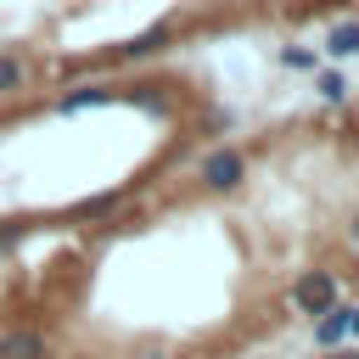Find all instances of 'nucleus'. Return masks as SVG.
I'll return each mask as SVG.
<instances>
[{
  "mask_svg": "<svg viewBox=\"0 0 359 359\" xmlns=\"http://www.w3.org/2000/svg\"><path fill=\"white\" fill-rule=\"evenodd\" d=\"M331 303H337V275H331V269H309V275H297V286H292V309H297V314L320 320Z\"/></svg>",
  "mask_w": 359,
  "mask_h": 359,
  "instance_id": "f257e3e1",
  "label": "nucleus"
},
{
  "mask_svg": "<svg viewBox=\"0 0 359 359\" xmlns=\"http://www.w3.org/2000/svg\"><path fill=\"white\" fill-rule=\"evenodd\" d=\"M241 180H247V157H241L236 146H219V151L202 157V185H208V191H236Z\"/></svg>",
  "mask_w": 359,
  "mask_h": 359,
  "instance_id": "f03ea898",
  "label": "nucleus"
},
{
  "mask_svg": "<svg viewBox=\"0 0 359 359\" xmlns=\"http://www.w3.org/2000/svg\"><path fill=\"white\" fill-rule=\"evenodd\" d=\"M0 359H50V342L34 325H11L0 331Z\"/></svg>",
  "mask_w": 359,
  "mask_h": 359,
  "instance_id": "7ed1b4c3",
  "label": "nucleus"
},
{
  "mask_svg": "<svg viewBox=\"0 0 359 359\" xmlns=\"http://www.w3.org/2000/svg\"><path fill=\"white\" fill-rule=\"evenodd\" d=\"M163 45H168V22H157V28L135 34V39H123V45L112 50V56H118V62H146V56H157Z\"/></svg>",
  "mask_w": 359,
  "mask_h": 359,
  "instance_id": "20e7f679",
  "label": "nucleus"
},
{
  "mask_svg": "<svg viewBox=\"0 0 359 359\" xmlns=\"http://www.w3.org/2000/svg\"><path fill=\"white\" fill-rule=\"evenodd\" d=\"M342 337H348V309H342V303H331V309L314 320V342H320V348H337Z\"/></svg>",
  "mask_w": 359,
  "mask_h": 359,
  "instance_id": "39448f33",
  "label": "nucleus"
},
{
  "mask_svg": "<svg viewBox=\"0 0 359 359\" xmlns=\"http://www.w3.org/2000/svg\"><path fill=\"white\" fill-rule=\"evenodd\" d=\"M325 50H331L337 62L359 56V22H337V28H331V39H325Z\"/></svg>",
  "mask_w": 359,
  "mask_h": 359,
  "instance_id": "423d86ee",
  "label": "nucleus"
},
{
  "mask_svg": "<svg viewBox=\"0 0 359 359\" xmlns=\"http://www.w3.org/2000/svg\"><path fill=\"white\" fill-rule=\"evenodd\" d=\"M107 101H112V90H101V84H84V90L62 95L56 107H62V112H84V107H107Z\"/></svg>",
  "mask_w": 359,
  "mask_h": 359,
  "instance_id": "0eeeda50",
  "label": "nucleus"
},
{
  "mask_svg": "<svg viewBox=\"0 0 359 359\" xmlns=\"http://www.w3.org/2000/svg\"><path fill=\"white\" fill-rule=\"evenodd\" d=\"M22 79H28V67H22L17 56H0V95H17Z\"/></svg>",
  "mask_w": 359,
  "mask_h": 359,
  "instance_id": "6e6552de",
  "label": "nucleus"
},
{
  "mask_svg": "<svg viewBox=\"0 0 359 359\" xmlns=\"http://www.w3.org/2000/svg\"><path fill=\"white\" fill-rule=\"evenodd\" d=\"M314 90H320L325 101H342V95H348V79H342V73H320V84H314Z\"/></svg>",
  "mask_w": 359,
  "mask_h": 359,
  "instance_id": "1a4fd4ad",
  "label": "nucleus"
},
{
  "mask_svg": "<svg viewBox=\"0 0 359 359\" xmlns=\"http://www.w3.org/2000/svg\"><path fill=\"white\" fill-rule=\"evenodd\" d=\"M112 202H118V196H95V202H79V219H101Z\"/></svg>",
  "mask_w": 359,
  "mask_h": 359,
  "instance_id": "9d476101",
  "label": "nucleus"
},
{
  "mask_svg": "<svg viewBox=\"0 0 359 359\" xmlns=\"http://www.w3.org/2000/svg\"><path fill=\"white\" fill-rule=\"evenodd\" d=\"M286 67H314V50H286Z\"/></svg>",
  "mask_w": 359,
  "mask_h": 359,
  "instance_id": "9b49d317",
  "label": "nucleus"
},
{
  "mask_svg": "<svg viewBox=\"0 0 359 359\" xmlns=\"http://www.w3.org/2000/svg\"><path fill=\"white\" fill-rule=\"evenodd\" d=\"M348 337H359V309H348Z\"/></svg>",
  "mask_w": 359,
  "mask_h": 359,
  "instance_id": "f8f14e48",
  "label": "nucleus"
},
{
  "mask_svg": "<svg viewBox=\"0 0 359 359\" xmlns=\"http://www.w3.org/2000/svg\"><path fill=\"white\" fill-rule=\"evenodd\" d=\"M348 236H353V247H359V213H353V219H348Z\"/></svg>",
  "mask_w": 359,
  "mask_h": 359,
  "instance_id": "ddd939ff",
  "label": "nucleus"
},
{
  "mask_svg": "<svg viewBox=\"0 0 359 359\" xmlns=\"http://www.w3.org/2000/svg\"><path fill=\"white\" fill-rule=\"evenodd\" d=\"M331 359H359V348H353V353H331Z\"/></svg>",
  "mask_w": 359,
  "mask_h": 359,
  "instance_id": "4468645a",
  "label": "nucleus"
}]
</instances>
